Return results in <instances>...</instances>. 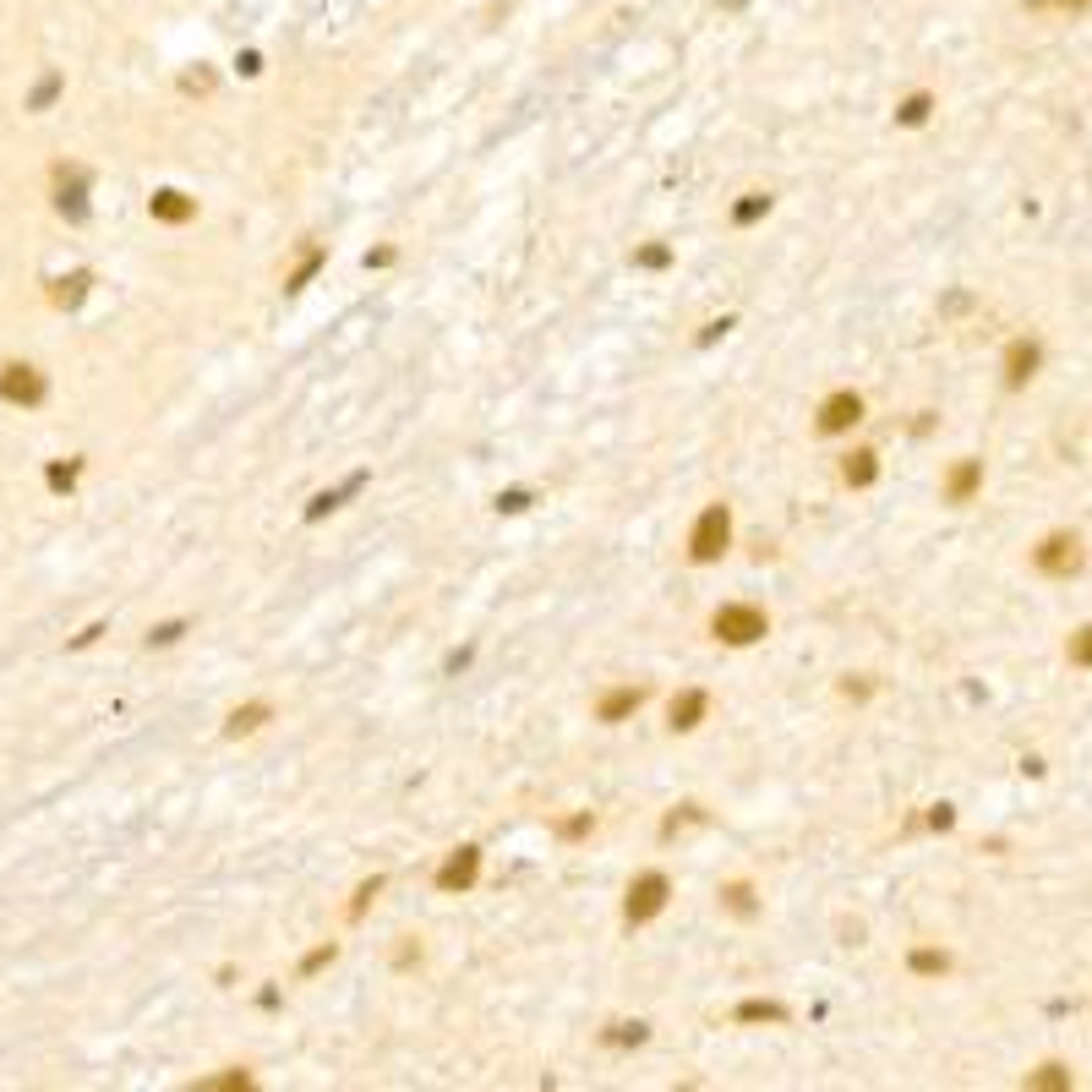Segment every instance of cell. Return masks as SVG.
Listing matches in <instances>:
<instances>
[{
    "mask_svg": "<svg viewBox=\"0 0 1092 1092\" xmlns=\"http://www.w3.org/2000/svg\"><path fill=\"white\" fill-rule=\"evenodd\" d=\"M1082 563V541L1076 536H1049L1038 546V568L1043 574H1071V568Z\"/></svg>",
    "mask_w": 1092,
    "mask_h": 1092,
    "instance_id": "6da1fadb",
    "label": "cell"
},
{
    "mask_svg": "<svg viewBox=\"0 0 1092 1092\" xmlns=\"http://www.w3.org/2000/svg\"><path fill=\"white\" fill-rule=\"evenodd\" d=\"M716 629H727V639H754V634H765V618L760 612H722Z\"/></svg>",
    "mask_w": 1092,
    "mask_h": 1092,
    "instance_id": "7a4b0ae2",
    "label": "cell"
},
{
    "mask_svg": "<svg viewBox=\"0 0 1092 1092\" xmlns=\"http://www.w3.org/2000/svg\"><path fill=\"white\" fill-rule=\"evenodd\" d=\"M716 530H727V514H722V508H711V514H705V525H700V536H694V541H700V546H694L700 557H716V552H722V546H716Z\"/></svg>",
    "mask_w": 1092,
    "mask_h": 1092,
    "instance_id": "3957f363",
    "label": "cell"
},
{
    "mask_svg": "<svg viewBox=\"0 0 1092 1092\" xmlns=\"http://www.w3.org/2000/svg\"><path fill=\"white\" fill-rule=\"evenodd\" d=\"M1010 382H1027L1032 377V366H1038V344H1010Z\"/></svg>",
    "mask_w": 1092,
    "mask_h": 1092,
    "instance_id": "277c9868",
    "label": "cell"
},
{
    "mask_svg": "<svg viewBox=\"0 0 1092 1092\" xmlns=\"http://www.w3.org/2000/svg\"><path fill=\"white\" fill-rule=\"evenodd\" d=\"M846 421H857V399H835L830 415H824V426H830V432H835V426H846Z\"/></svg>",
    "mask_w": 1092,
    "mask_h": 1092,
    "instance_id": "5b68a950",
    "label": "cell"
},
{
    "mask_svg": "<svg viewBox=\"0 0 1092 1092\" xmlns=\"http://www.w3.org/2000/svg\"><path fill=\"white\" fill-rule=\"evenodd\" d=\"M6 393L11 399H33V393H39V382L28 377V366H22V377H6Z\"/></svg>",
    "mask_w": 1092,
    "mask_h": 1092,
    "instance_id": "8992f818",
    "label": "cell"
},
{
    "mask_svg": "<svg viewBox=\"0 0 1092 1092\" xmlns=\"http://www.w3.org/2000/svg\"><path fill=\"white\" fill-rule=\"evenodd\" d=\"M1071 661H1082V667H1092V623H1087V629L1071 639Z\"/></svg>",
    "mask_w": 1092,
    "mask_h": 1092,
    "instance_id": "52a82bcc",
    "label": "cell"
},
{
    "mask_svg": "<svg viewBox=\"0 0 1092 1092\" xmlns=\"http://www.w3.org/2000/svg\"><path fill=\"white\" fill-rule=\"evenodd\" d=\"M972 481H978V464H967V470H956V481H950V492H956V497H967V492H972Z\"/></svg>",
    "mask_w": 1092,
    "mask_h": 1092,
    "instance_id": "ba28073f",
    "label": "cell"
},
{
    "mask_svg": "<svg viewBox=\"0 0 1092 1092\" xmlns=\"http://www.w3.org/2000/svg\"><path fill=\"white\" fill-rule=\"evenodd\" d=\"M1060 6H1087V0H1060Z\"/></svg>",
    "mask_w": 1092,
    "mask_h": 1092,
    "instance_id": "9c48e42d",
    "label": "cell"
}]
</instances>
